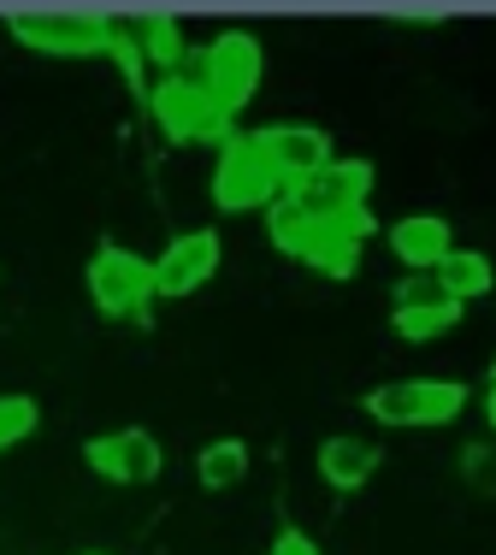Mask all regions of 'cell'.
Wrapping results in <instances>:
<instances>
[{
	"instance_id": "cell-1",
	"label": "cell",
	"mask_w": 496,
	"mask_h": 555,
	"mask_svg": "<svg viewBox=\"0 0 496 555\" xmlns=\"http://www.w3.org/2000/svg\"><path fill=\"white\" fill-rule=\"evenodd\" d=\"M266 231H272V243L284 248L290 260H302V267L313 272H325V278H349L355 272V260H361V243L378 231L373 214H355V219H313L302 214L296 202H272L266 207Z\"/></svg>"
},
{
	"instance_id": "cell-2",
	"label": "cell",
	"mask_w": 496,
	"mask_h": 555,
	"mask_svg": "<svg viewBox=\"0 0 496 555\" xmlns=\"http://www.w3.org/2000/svg\"><path fill=\"white\" fill-rule=\"evenodd\" d=\"M260 72H266V54H260V42L248 30H225L213 36V42L195 54V83H201V95L213 101L225 118H237L248 101H254L260 89Z\"/></svg>"
},
{
	"instance_id": "cell-3",
	"label": "cell",
	"mask_w": 496,
	"mask_h": 555,
	"mask_svg": "<svg viewBox=\"0 0 496 555\" xmlns=\"http://www.w3.org/2000/svg\"><path fill=\"white\" fill-rule=\"evenodd\" d=\"M467 408L461 378H390L367 390V414L378 426H449Z\"/></svg>"
},
{
	"instance_id": "cell-4",
	"label": "cell",
	"mask_w": 496,
	"mask_h": 555,
	"mask_svg": "<svg viewBox=\"0 0 496 555\" xmlns=\"http://www.w3.org/2000/svg\"><path fill=\"white\" fill-rule=\"evenodd\" d=\"M148 113L160 125V137H172V142H219V149L231 142V118L201 95V83L190 72L148 83Z\"/></svg>"
},
{
	"instance_id": "cell-5",
	"label": "cell",
	"mask_w": 496,
	"mask_h": 555,
	"mask_svg": "<svg viewBox=\"0 0 496 555\" xmlns=\"http://www.w3.org/2000/svg\"><path fill=\"white\" fill-rule=\"evenodd\" d=\"M6 24L24 48H42V54H101L113 42V18L89 7H30L12 12Z\"/></svg>"
},
{
	"instance_id": "cell-6",
	"label": "cell",
	"mask_w": 496,
	"mask_h": 555,
	"mask_svg": "<svg viewBox=\"0 0 496 555\" xmlns=\"http://www.w3.org/2000/svg\"><path fill=\"white\" fill-rule=\"evenodd\" d=\"M89 296L107 320H130L154 301V260H142L125 243H101L89 260Z\"/></svg>"
},
{
	"instance_id": "cell-7",
	"label": "cell",
	"mask_w": 496,
	"mask_h": 555,
	"mask_svg": "<svg viewBox=\"0 0 496 555\" xmlns=\"http://www.w3.org/2000/svg\"><path fill=\"white\" fill-rule=\"evenodd\" d=\"M373 178H378L373 160H331L313 178H302L296 190H284V202H296L313 219H355V214H367Z\"/></svg>"
},
{
	"instance_id": "cell-8",
	"label": "cell",
	"mask_w": 496,
	"mask_h": 555,
	"mask_svg": "<svg viewBox=\"0 0 496 555\" xmlns=\"http://www.w3.org/2000/svg\"><path fill=\"white\" fill-rule=\"evenodd\" d=\"M278 178L260 160L254 137H231L219 149V166H213V207L219 214H254V207H272L278 202Z\"/></svg>"
},
{
	"instance_id": "cell-9",
	"label": "cell",
	"mask_w": 496,
	"mask_h": 555,
	"mask_svg": "<svg viewBox=\"0 0 496 555\" xmlns=\"http://www.w3.org/2000/svg\"><path fill=\"white\" fill-rule=\"evenodd\" d=\"M254 149L266 160V171L278 178V190H296L302 178H313L319 166L337 160L331 137L319 125H266V130H254Z\"/></svg>"
},
{
	"instance_id": "cell-10",
	"label": "cell",
	"mask_w": 496,
	"mask_h": 555,
	"mask_svg": "<svg viewBox=\"0 0 496 555\" xmlns=\"http://www.w3.org/2000/svg\"><path fill=\"white\" fill-rule=\"evenodd\" d=\"M83 461L101 473V479L113 485H148L154 473H160V443H154V431L142 426H119V431H101V438L83 443Z\"/></svg>"
},
{
	"instance_id": "cell-11",
	"label": "cell",
	"mask_w": 496,
	"mask_h": 555,
	"mask_svg": "<svg viewBox=\"0 0 496 555\" xmlns=\"http://www.w3.org/2000/svg\"><path fill=\"white\" fill-rule=\"evenodd\" d=\"M219 272V236L213 231H184L166 243V255L154 260V296H190V289H201L207 278Z\"/></svg>"
},
{
	"instance_id": "cell-12",
	"label": "cell",
	"mask_w": 496,
	"mask_h": 555,
	"mask_svg": "<svg viewBox=\"0 0 496 555\" xmlns=\"http://www.w3.org/2000/svg\"><path fill=\"white\" fill-rule=\"evenodd\" d=\"M390 255L408 272H438L443 260L455 255V231L443 214H402L390 224Z\"/></svg>"
},
{
	"instance_id": "cell-13",
	"label": "cell",
	"mask_w": 496,
	"mask_h": 555,
	"mask_svg": "<svg viewBox=\"0 0 496 555\" xmlns=\"http://www.w3.org/2000/svg\"><path fill=\"white\" fill-rule=\"evenodd\" d=\"M378 461H384V449H378L373 438L337 431V438L319 443V479L331 485V491H361V485L378 473Z\"/></svg>"
},
{
	"instance_id": "cell-14",
	"label": "cell",
	"mask_w": 496,
	"mask_h": 555,
	"mask_svg": "<svg viewBox=\"0 0 496 555\" xmlns=\"http://www.w3.org/2000/svg\"><path fill=\"white\" fill-rule=\"evenodd\" d=\"M461 320V308H455L449 296H426V301H402V308H390V325H396V337H408V343H432L443 337L449 325Z\"/></svg>"
},
{
	"instance_id": "cell-15",
	"label": "cell",
	"mask_w": 496,
	"mask_h": 555,
	"mask_svg": "<svg viewBox=\"0 0 496 555\" xmlns=\"http://www.w3.org/2000/svg\"><path fill=\"white\" fill-rule=\"evenodd\" d=\"M438 278V289L461 308V301H473V296H485V289L496 284V272H491V255H479V248H455L449 260L432 272Z\"/></svg>"
},
{
	"instance_id": "cell-16",
	"label": "cell",
	"mask_w": 496,
	"mask_h": 555,
	"mask_svg": "<svg viewBox=\"0 0 496 555\" xmlns=\"http://www.w3.org/2000/svg\"><path fill=\"white\" fill-rule=\"evenodd\" d=\"M195 479H201L207 491H231V485H243L248 479V443L243 438L201 443V455H195Z\"/></svg>"
},
{
	"instance_id": "cell-17",
	"label": "cell",
	"mask_w": 496,
	"mask_h": 555,
	"mask_svg": "<svg viewBox=\"0 0 496 555\" xmlns=\"http://www.w3.org/2000/svg\"><path fill=\"white\" fill-rule=\"evenodd\" d=\"M130 36H136L142 60H148V65H160L166 77H172L178 65H184V30H178V18H166V12H154V18H142Z\"/></svg>"
},
{
	"instance_id": "cell-18",
	"label": "cell",
	"mask_w": 496,
	"mask_h": 555,
	"mask_svg": "<svg viewBox=\"0 0 496 555\" xmlns=\"http://www.w3.org/2000/svg\"><path fill=\"white\" fill-rule=\"evenodd\" d=\"M36 402L30 396H0V449H12V443H24L36 431Z\"/></svg>"
},
{
	"instance_id": "cell-19",
	"label": "cell",
	"mask_w": 496,
	"mask_h": 555,
	"mask_svg": "<svg viewBox=\"0 0 496 555\" xmlns=\"http://www.w3.org/2000/svg\"><path fill=\"white\" fill-rule=\"evenodd\" d=\"M467 479L485 496H496V449H473V455H467Z\"/></svg>"
},
{
	"instance_id": "cell-20",
	"label": "cell",
	"mask_w": 496,
	"mask_h": 555,
	"mask_svg": "<svg viewBox=\"0 0 496 555\" xmlns=\"http://www.w3.org/2000/svg\"><path fill=\"white\" fill-rule=\"evenodd\" d=\"M266 555H319V550H313V538H308V532H296V526H284V532H278V544H272Z\"/></svg>"
},
{
	"instance_id": "cell-21",
	"label": "cell",
	"mask_w": 496,
	"mask_h": 555,
	"mask_svg": "<svg viewBox=\"0 0 496 555\" xmlns=\"http://www.w3.org/2000/svg\"><path fill=\"white\" fill-rule=\"evenodd\" d=\"M485 420H491V431H496V378H491V390H485Z\"/></svg>"
},
{
	"instance_id": "cell-22",
	"label": "cell",
	"mask_w": 496,
	"mask_h": 555,
	"mask_svg": "<svg viewBox=\"0 0 496 555\" xmlns=\"http://www.w3.org/2000/svg\"><path fill=\"white\" fill-rule=\"evenodd\" d=\"M83 555H107V550H83Z\"/></svg>"
},
{
	"instance_id": "cell-23",
	"label": "cell",
	"mask_w": 496,
	"mask_h": 555,
	"mask_svg": "<svg viewBox=\"0 0 496 555\" xmlns=\"http://www.w3.org/2000/svg\"><path fill=\"white\" fill-rule=\"evenodd\" d=\"M491 378H496V361H491Z\"/></svg>"
}]
</instances>
